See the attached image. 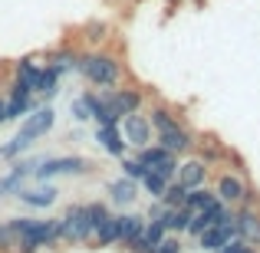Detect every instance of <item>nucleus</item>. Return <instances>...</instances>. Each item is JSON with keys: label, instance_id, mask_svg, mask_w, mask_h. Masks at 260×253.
I'll return each mask as SVG.
<instances>
[{"label": "nucleus", "instance_id": "nucleus-1", "mask_svg": "<svg viewBox=\"0 0 260 253\" xmlns=\"http://www.w3.org/2000/svg\"><path fill=\"white\" fill-rule=\"evenodd\" d=\"M76 69H79V76L95 89H115V86H122V79H125V69H122L119 56H115V53H106V50L79 53Z\"/></svg>", "mask_w": 260, "mask_h": 253}, {"label": "nucleus", "instance_id": "nucleus-2", "mask_svg": "<svg viewBox=\"0 0 260 253\" xmlns=\"http://www.w3.org/2000/svg\"><path fill=\"white\" fill-rule=\"evenodd\" d=\"M17 230V253H37L40 247L59 243V221H30V217H13L7 221Z\"/></svg>", "mask_w": 260, "mask_h": 253}, {"label": "nucleus", "instance_id": "nucleus-3", "mask_svg": "<svg viewBox=\"0 0 260 253\" xmlns=\"http://www.w3.org/2000/svg\"><path fill=\"white\" fill-rule=\"evenodd\" d=\"M92 171V161L83 158V155H63V158H46L40 168H33V174L40 181H50V177L59 174H89Z\"/></svg>", "mask_w": 260, "mask_h": 253}, {"label": "nucleus", "instance_id": "nucleus-4", "mask_svg": "<svg viewBox=\"0 0 260 253\" xmlns=\"http://www.w3.org/2000/svg\"><path fill=\"white\" fill-rule=\"evenodd\" d=\"M56 221H59V240H66V243H86V240H92L89 217H86V204L70 207L63 217H56Z\"/></svg>", "mask_w": 260, "mask_h": 253}, {"label": "nucleus", "instance_id": "nucleus-5", "mask_svg": "<svg viewBox=\"0 0 260 253\" xmlns=\"http://www.w3.org/2000/svg\"><path fill=\"white\" fill-rule=\"evenodd\" d=\"M102 102H106V109L115 115V119H122V115H132V112H142V105H145V92L142 89H109L106 95H102Z\"/></svg>", "mask_w": 260, "mask_h": 253}, {"label": "nucleus", "instance_id": "nucleus-6", "mask_svg": "<svg viewBox=\"0 0 260 253\" xmlns=\"http://www.w3.org/2000/svg\"><path fill=\"white\" fill-rule=\"evenodd\" d=\"M250 184L244 181V174H237V171H224V174H217V184H214V197L221 204H228V207H241L244 197H247Z\"/></svg>", "mask_w": 260, "mask_h": 253}, {"label": "nucleus", "instance_id": "nucleus-7", "mask_svg": "<svg viewBox=\"0 0 260 253\" xmlns=\"http://www.w3.org/2000/svg\"><path fill=\"white\" fill-rule=\"evenodd\" d=\"M234 230L237 240H244L247 247H260V207H250V204L234 207Z\"/></svg>", "mask_w": 260, "mask_h": 253}, {"label": "nucleus", "instance_id": "nucleus-8", "mask_svg": "<svg viewBox=\"0 0 260 253\" xmlns=\"http://www.w3.org/2000/svg\"><path fill=\"white\" fill-rule=\"evenodd\" d=\"M139 161H142L148 171H155V174L168 177V181H172L175 171H178V155L165 152L161 145H145V148H139Z\"/></svg>", "mask_w": 260, "mask_h": 253}, {"label": "nucleus", "instance_id": "nucleus-9", "mask_svg": "<svg viewBox=\"0 0 260 253\" xmlns=\"http://www.w3.org/2000/svg\"><path fill=\"white\" fill-rule=\"evenodd\" d=\"M119 132L125 138V145H135V148H145L152 145V125L142 112H132V115H122L119 119Z\"/></svg>", "mask_w": 260, "mask_h": 253}, {"label": "nucleus", "instance_id": "nucleus-10", "mask_svg": "<svg viewBox=\"0 0 260 253\" xmlns=\"http://www.w3.org/2000/svg\"><path fill=\"white\" fill-rule=\"evenodd\" d=\"M155 138H158V145L165 148V152H172V155H191L194 152V135L188 132L184 122L165 128V132H155Z\"/></svg>", "mask_w": 260, "mask_h": 253}, {"label": "nucleus", "instance_id": "nucleus-11", "mask_svg": "<svg viewBox=\"0 0 260 253\" xmlns=\"http://www.w3.org/2000/svg\"><path fill=\"white\" fill-rule=\"evenodd\" d=\"M53 122H56V112H53L50 105H43V109H37V112L23 115V125H20L17 135H23L26 141H37V138H43V135L53 128Z\"/></svg>", "mask_w": 260, "mask_h": 253}, {"label": "nucleus", "instance_id": "nucleus-12", "mask_svg": "<svg viewBox=\"0 0 260 253\" xmlns=\"http://www.w3.org/2000/svg\"><path fill=\"white\" fill-rule=\"evenodd\" d=\"M208 165H204V161H198V158H188V161H181V165H178V171H175V181H181L184 188H204V184H208Z\"/></svg>", "mask_w": 260, "mask_h": 253}, {"label": "nucleus", "instance_id": "nucleus-13", "mask_svg": "<svg viewBox=\"0 0 260 253\" xmlns=\"http://www.w3.org/2000/svg\"><path fill=\"white\" fill-rule=\"evenodd\" d=\"M194 148H198V161H204L208 168L228 161V148H224V141H217L214 135H201V138H194Z\"/></svg>", "mask_w": 260, "mask_h": 253}, {"label": "nucleus", "instance_id": "nucleus-14", "mask_svg": "<svg viewBox=\"0 0 260 253\" xmlns=\"http://www.w3.org/2000/svg\"><path fill=\"white\" fill-rule=\"evenodd\" d=\"M237 237V230H234V224H221V227H208V230H201L198 234V247L201 250H211V253H217L224 247V243H231Z\"/></svg>", "mask_w": 260, "mask_h": 253}, {"label": "nucleus", "instance_id": "nucleus-15", "mask_svg": "<svg viewBox=\"0 0 260 253\" xmlns=\"http://www.w3.org/2000/svg\"><path fill=\"white\" fill-rule=\"evenodd\" d=\"M95 141H99L112 158H125V138H122L119 125H99L95 128Z\"/></svg>", "mask_w": 260, "mask_h": 253}, {"label": "nucleus", "instance_id": "nucleus-16", "mask_svg": "<svg viewBox=\"0 0 260 253\" xmlns=\"http://www.w3.org/2000/svg\"><path fill=\"white\" fill-rule=\"evenodd\" d=\"M145 119H148V125H152V132H165V128H172V125L181 122V115H178L172 105H165V102H155Z\"/></svg>", "mask_w": 260, "mask_h": 253}, {"label": "nucleus", "instance_id": "nucleus-17", "mask_svg": "<svg viewBox=\"0 0 260 253\" xmlns=\"http://www.w3.org/2000/svg\"><path fill=\"white\" fill-rule=\"evenodd\" d=\"M56 194H59V191L50 188V184H46V188H30V191L20 188L17 191V197L26 204V207H50V204H56Z\"/></svg>", "mask_w": 260, "mask_h": 253}, {"label": "nucleus", "instance_id": "nucleus-18", "mask_svg": "<svg viewBox=\"0 0 260 253\" xmlns=\"http://www.w3.org/2000/svg\"><path fill=\"white\" fill-rule=\"evenodd\" d=\"M76 59H79V50H73V46H59V50H53L50 56H46V66H50L56 76H63V73L76 69Z\"/></svg>", "mask_w": 260, "mask_h": 253}, {"label": "nucleus", "instance_id": "nucleus-19", "mask_svg": "<svg viewBox=\"0 0 260 253\" xmlns=\"http://www.w3.org/2000/svg\"><path fill=\"white\" fill-rule=\"evenodd\" d=\"M115 224H119V243H132L135 237H142V227H145V217H135V214H122L115 217Z\"/></svg>", "mask_w": 260, "mask_h": 253}, {"label": "nucleus", "instance_id": "nucleus-20", "mask_svg": "<svg viewBox=\"0 0 260 253\" xmlns=\"http://www.w3.org/2000/svg\"><path fill=\"white\" fill-rule=\"evenodd\" d=\"M161 224H165V230H178V234H184L188 230V221H191V210L188 207H161Z\"/></svg>", "mask_w": 260, "mask_h": 253}, {"label": "nucleus", "instance_id": "nucleus-21", "mask_svg": "<svg viewBox=\"0 0 260 253\" xmlns=\"http://www.w3.org/2000/svg\"><path fill=\"white\" fill-rule=\"evenodd\" d=\"M214 204H217L214 191H208V184H204V188H191V191H188V201H184V207H188L191 214H198V210H211Z\"/></svg>", "mask_w": 260, "mask_h": 253}, {"label": "nucleus", "instance_id": "nucleus-22", "mask_svg": "<svg viewBox=\"0 0 260 253\" xmlns=\"http://www.w3.org/2000/svg\"><path fill=\"white\" fill-rule=\"evenodd\" d=\"M184 201H188V188L172 177V181H168V188L161 191L158 204H161V207H184Z\"/></svg>", "mask_w": 260, "mask_h": 253}, {"label": "nucleus", "instance_id": "nucleus-23", "mask_svg": "<svg viewBox=\"0 0 260 253\" xmlns=\"http://www.w3.org/2000/svg\"><path fill=\"white\" fill-rule=\"evenodd\" d=\"M109 194H112L115 204H132L135 197H139V188H135V181H128V177H119V181L109 184Z\"/></svg>", "mask_w": 260, "mask_h": 253}, {"label": "nucleus", "instance_id": "nucleus-24", "mask_svg": "<svg viewBox=\"0 0 260 253\" xmlns=\"http://www.w3.org/2000/svg\"><path fill=\"white\" fill-rule=\"evenodd\" d=\"M33 112V99H20V95H10V99L4 102V122H13L20 119V115Z\"/></svg>", "mask_w": 260, "mask_h": 253}, {"label": "nucleus", "instance_id": "nucleus-25", "mask_svg": "<svg viewBox=\"0 0 260 253\" xmlns=\"http://www.w3.org/2000/svg\"><path fill=\"white\" fill-rule=\"evenodd\" d=\"M165 234H168V230H165V224H161L158 217H148L145 227H142V240H145L148 247H158V243L165 240Z\"/></svg>", "mask_w": 260, "mask_h": 253}, {"label": "nucleus", "instance_id": "nucleus-26", "mask_svg": "<svg viewBox=\"0 0 260 253\" xmlns=\"http://www.w3.org/2000/svg\"><path fill=\"white\" fill-rule=\"evenodd\" d=\"M40 69H43V66H40L33 56H26V59H20V63H17V79H23V83L33 89V86H37V76H40Z\"/></svg>", "mask_w": 260, "mask_h": 253}, {"label": "nucleus", "instance_id": "nucleus-27", "mask_svg": "<svg viewBox=\"0 0 260 253\" xmlns=\"http://www.w3.org/2000/svg\"><path fill=\"white\" fill-rule=\"evenodd\" d=\"M92 237H95V243H99V247H112V243H119V224H115V217H109V221L102 224Z\"/></svg>", "mask_w": 260, "mask_h": 253}, {"label": "nucleus", "instance_id": "nucleus-28", "mask_svg": "<svg viewBox=\"0 0 260 253\" xmlns=\"http://www.w3.org/2000/svg\"><path fill=\"white\" fill-rule=\"evenodd\" d=\"M139 184H142V188H145L148 194L155 197V201H158L161 191L168 188V177H161V174H155V171H148V168H145V174H142V181H139Z\"/></svg>", "mask_w": 260, "mask_h": 253}, {"label": "nucleus", "instance_id": "nucleus-29", "mask_svg": "<svg viewBox=\"0 0 260 253\" xmlns=\"http://www.w3.org/2000/svg\"><path fill=\"white\" fill-rule=\"evenodd\" d=\"M56 83H59V76L46 66V69H40V76H37V86H33V92H43V95H56Z\"/></svg>", "mask_w": 260, "mask_h": 253}, {"label": "nucleus", "instance_id": "nucleus-30", "mask_svg": "<svg viewBox=\"0 0 260 253\" xmlns=\"http://www.w3.org/2000/svg\"><path fill=\"white\" fill-rule=\"evenodd\" d=\"M86 217H89V230L95 234V230H99V227H102V224H106L112 214H109L106 204H86Z\"/></svg>", "mask_w": 260, "mask_h": 253}, {"label": "nucleus", "instance_id": "nucleus-31", "mask_svg": "<svg viewBox=\"0 0 260 253\" xmlns=\"http://www.w3.org/2000/svg\"><path fill=\"white\" fill-rule=\"evenodd\" d=\"M30 145H33V141H26L23 135H13V138L7 141L4 148H0V158H17V155H20V152H26Z\"/></svg>", "mask_w": 260, "mask_h": 253}, {"label": "nucleus", "instance_id": "nucleus-32", "mask_svg": "<svg viewBox=\"0 0 260 253\" xmlns=\"http://www.w3.org/2000/svg\"><path fill=\"white\" fill-rule=\"evenodd\" d=\"M0 253H17V230L10 224H0Z\"/></svg>", "mask_w": 260, "mask_h": 253}, {"label": "nucleus", "instance_id": "nucleus-33", "mask_svg": "<svg viewBox=\"0 0 260 253\" xmlns=\"http://www.w3.org/2000/svg\"><path fill=\"white\" fill-rule=\"evenodd\" d=\"M122 171H125L122 177H128V181L139 184V181H142V174H145V165H142L139 158H122Z\"/></svg>", "mask_w": 260, "mask_h": 253}, {"label": "nucleus", "instance_id": "nucleus-34", "mask_svg": "<svg viewBox=\"0 0 260 253\" xmlns=\"http://www.w3.org/2000/svg\"><path fill=\"white\" fill-rule=\"evenodd\" d=\"M20 184H23V174H17V171H10L7 177H0V197L17 194V191H20Z\"/></svg>", "mask_w": 260, "mask_h": 253}, {"label": "nucleus", "instance_id": "nucleus-35", "mask_svg": "<svg viewBox=\"0 0 260 253\" xmlns=\"http://www.w3.org/2000/svg\"><path fill=\"white\" fill-rule=\"evenodd\" d=\"M217 253H254V250H250L244 240H237V237H234V240H231V243H224V247L217 250Z\"/></svg>", "mask_w": 260, "mask_h": 253}, {"label": "nucleus", "instance_id": "nucleus-36", "mask_svg": "<svg viewBox=\"0 0 260 253\" xmlns=\"http://www.w3.org/2000/svg\"><path fill=\"white\" fill-rule=\"evenodd\" d=\"M10 95H20V99H33V89L23 83V79H13V86H10Z\"/></svg>", "mask_w": 260, "mask_h": 253}, {"label": "nucleus", "instance_id": "nucleus-37", "mask_svg": "<svg viewBox=\"0 0 260 253\" xmlns=\"http://www.w3.org/2000/svg\"><path fill=\"white\" fill-rule=\"evenodd\" d=\"M155 253H181V243H178L175 237H165V240L155 247Z\"/></svg>", "mask_w": 260, "mask_h": 253}, {"label": "nucleus", "instance_id": "nucleus-38", "mask_svg": "<svg viewBox=\"0 0 260 253\" xmlns=\"http://www.w3.org/2000/svg\"><path fill=\"white\" fill-rule=\"evenodd\" d=\"M73 119H76V122H86V119H89V105H86V99H76V102H73Z\"/></svg>", "mask_w": 260, "mask_h": 253}, {"label": "nucleus", "instance_id": "nucleus-39", "mask_svg": "<svg viewBox=\"0 0 260 253\" xmlns=\"http://www.w3.org/2000/svg\"><path fill=\"white\" fill-rule=\"evenodd\" d=\"M128 250H132V253H155V247H148V243L142 240V237H135V240L128 243Z\"/></svg>", "mask_w": 260, "mask_h": 253}, {"label": "nucleus", "instance_id": "nucleus-40", "mask_svg": "<svg viewBox=\"0 0 260 253\" xmlns=\"http://www.w3.org/2000/svg\"><path fill=\"white\" fill-rule=\"evenodd\" d=\"M0 122H4V102H0Z\"/></svg>", "mask_w": 260, "mask_h": 253}]
</instances>
